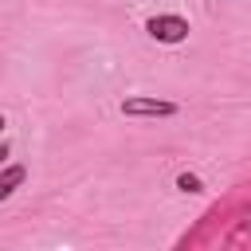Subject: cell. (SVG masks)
Returning a JSON list of instances; mask_svg holds the SVG:
<instances>
[{
  "mask_svg": "<svg viewBox=\"0 0 251 251\" xmlns=\"http://www.w3.org/2000/svg\"><path fill=\"white\" fill-rule=\"evenodd\" d=\"M145 31H149V39H157V43H184L192 27H188V20H184V16L165 12V16H153V20L145 24Z\"/></svg>",
  "mask_w": 251,
  "mask_h": 251,
  "instance_id": "6da1fadb",
  "label": "cell"
},
{
  "mask_svg": "<svg viewBox=\"0 0 251 251\" xmlns=\"http://www.w3.org/2000/svg\"><path fill=\"white\" fill-rule=\"evenodd\" d=\"M176 110H180V106L169 102V98H141V94L122 98V114H126V118H173Z\"/></svg>",
  "mask_w": 251,
  "mask_h": 251,
  "instance_id": "7a4b0ae2",
  "label": "cell"
},
{
  "mask_svg": "<svg viewBox=\"0 0 251 251\" xmlns=\"http://www.w3.org/2000/svg\"><path fill=\"white\" fill-rule=\"evenodd\" d=\"M24 180H27V169H24V165H4V169H0V200H8Z\"/></svg>",
  "mask_w": 251,
  "mask_h": 251,
  "instance_id": "3957f363",
  "label": "cell"
},
{
  "mask_svg": "<svg viewBox=\"0 0 251 251\" xmlns=\"http://www.w3.org/2000/svg\"><path fill=\"white\" fill-rule=\"evenodd\" d=\"M176 188H180V192H188V196H200V192H204V180H200V176H192V173H180V176H176Z\"/></svg>",
  "mask_w": 251,
  "mask_h": 251,
  "instance_id": "277c9868",
  "label": "cell"
},
{
  "mask_svg": "<svg viewBox=\"0 0 251 251\" xmlns=\"http://www.w3.org/2000/svg\"><path fill=\"white\" fill-rule=\"evenodd\" d=\"M4 157H8V145H4V141H0V165H4Z\"/></svg>",
  "mask_w": 251,
  "mask_h": 251,
  "instance_id": "5b68a950",
  "label": "cell"
},
{
  "mask_svg": "<svg viewBox=\"0 0 251 251\" xmlns=\"http://www.w3.org/2000/svg\"><path fill=\"white\" fill-rule=\"evenodd\" d=\"M4 126H8V122H4V114H0V129H4Z\"/></svg>",
  "mask_w": 251,
  "mask_h": 251,
  "instance_id": "8992f818",
  "label": "cell"
}]
</instances>
